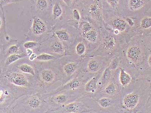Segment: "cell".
Instances as JSON below:
<instances>
[{
	"instance_id": "1",
	"label": "cell",
	"mask_w": 151,
	"mask_h": 113,
	"mask_svg": "<svg viewBox=\"0 0 151 113\" xmlns=\"http://www.w3.org/2000/svg\"><path fill=\"white\" fill-rule=\"evenodd\" d=\"M1 84L12 90L16 100L21 97L42 91L39 80L15 70H1Z\"/></svg>"
},
{
	"instance_id": "2",
	"label": "cell",
	"mask_w": 151,
	"mask_h": 113,
	"mask_svg": "<svg viewBox=\"0 0 151 113\" xmlns=\"http://www.w3.org/2000/svg\"><path fill=\"white\" fill-rule=\"evenodd\" d=\"M121 67L135 79L139 78L146 57V46L142 43H130L123 46L121 53Z\"/></svg>"
},
{
	"instance_id": "3",
	"label": "cell",
	"mask_w": 151,
	"mask_h": 113,
	"mask_svg": "<svg viewBox=\"0 0 151 113\" xmlns=\"http://www.w3.org/2000/svg\"><path fill=\"white\" fill-rule=\"evenodd\" d=\"M138 84V78L125 89H121L119 98V112L137 113L139 112L142 102V84Z\"/></svg>"
},
{
	"instance_id": "4",
	"label": "cell",
	"mask_w": 151,
	"mask_h": 113,
	"mask_svg": "<svg viewBox=\"0 0 151 113\" xmlns=\"http://www.w3.org/2000/svg\"><path fill=\"white\" fill-rule=\"evenodd\" d=\"M24 96L16 100L15 104L11 108L10 112L45 113L48 112L52 108L40 93Z\"/></svg>"
},
{
	"instance_id": "5",
	"label": "cell",
	"mask_w": 151,
	"mask_h": 113,
	"mask_svg": "<svg viewBox=\"0 0 151 113\" xmlns=\"http://www.w3.org/2000/svg\"><path fill=\"white\" fill-rule=\"evenodd\" d=\"M48 62H32L37 71L38 79L40 87L43 89L55 84L57 82L63 81V74L59 61Z\"/></svg>"
},
{
	"instance_id": "6",
	"label": "cell",
	"mask_w": 151,
	"mask_h": 113,
	"mask_svg": "<svg viewBox=\"0 0 151 113\" xmlns=\"http://www.w3.org/2000/svg\"><path fill=\"white\" fill-rule=\"evenodd\" d=\"M123 46L120 44L115 36L110 34L105 35L96 49L90 52L88 56H101L112 58L120 54Z\"/></svg>"
},
{
	"instance_id": "7",
	"label": "cell",
	"mask_w": 151,
	"mask_h": 113,
	"mask_svg": "<svg viewBox=\"0 0 151 113\" xmlns=\"http://www.w3.org/2000/svg\"><path fill=\"white\" fill-rule=\"evenodd\" d=\"M42 95L52 108L60 107L82 97L80 94L69 91H63L54 94L44 93Z\"/></svg>"
},
{
	"instance_id": "8",
	"label": "cell",
	"mask_w": 151,
	"mask_h": 113,
	"mask_svg": "<svg viewBox=\"0 0 151 113\" xmlns=\"http://www.w3.org/2000/svg\"><path fill=\"white\" fill-rule=\"evenodd\" d=\"M111 59L101 56H88L83 60L81 70L91 76L96 74L104 69Z\"/></svg>"
},
{
	"instance_id": "9",
	"label": "cell",
	"mask_w": 151,
	"mask_h": 113,
	"mask_svg": "<svg viewBox=\"0 0 151 113\" xmlns=\"http://www.w3.org/2000/svg\"><path fill=\"white\" fill-rule=\"evenodd\" d=\"M68 48L56 37L45 42L40 44V48L35 52H46L55 56L63 57L67 54Z\"/></svg>"
},
{
	"instance_id": "10",
	"label": "cell",
	"mask_w": 151,
	"mask_h": 113,
	"mask_svg": "<svg viewBox=\"0 0 151 113\" xmlns=\"http://www.w3.org/2000/svg\"><path fill=\"white\" fill-rule=\"evenodd\" d=\"M78 99L58 107L52 108L48 112L79 113L95 112L88 105Z\"/></svg>"
},
{
	"instance_id": "11",
	"label": "cell",
	"mask_w": 151,
	"mask_h": 113,
	"mask_svg": "<svg viewBox=\"0 0 151 113\" xmlns=\"http://www.w3.org/2000/svg\"><path fill=\"white\" fill-rule=\"evenodd\" d=\"M84 59L71 60L61 66L63 74L62 84L72 79L81 70Z\"/></svg>"
},
{
	"instance_id": "12",
	"label": "cell",
	"mask_w": 151,
	"mask_h": 113,
	"mask_svg": "<svg viewBox=\"0 0 151 113\" xmlns=\"http://www.w3.org/2000/svg\"><path fill=\"white\" fill-rule=\"evenodd\" d=\"M93 99L99 108V112H119V98L101 96Z\"/></svg>"
},
{
	"instance_id": "13",
	"label": "cell",
	"mask_w": 151,
	"mask_h": 113,
	"mask_svg": "<svg viewBox=\"0 0 151 113\" xmlns=\"http://www.w3.org/2000/svg\"><path fill=\"white\" fill-rule=\"evenodd\" d=\"M104 70L96 74L93 75L86 81L82 90L83 97L93 99L98 92V82Z\"/></svg>"
},
{
	"instance_id": "14",
	"label": "cell",
	"mask_w": 151,
	"mask_h": 113,
	"mask_svg": "<svg viewBox=\"0 0 151 113\" xmlns=\"http://www.w3.org/2000/svg\"><path fill=\"white\" fill-rule=\"evenodd\" d=\"M121 93V89L114 75L110 81L102 87L101 89L94 97L105 96L113 98H120Z\"/></svg>"
},
{
	"instance_id": "15",
	"label": "cell",
	"mask_w": 151,
	"mask_h": 113,
	"mask_svg": "<svg viewBox=\"0 0 151 113\" xmlns=\"http://www.w3.org/2000/svg\"><path fill=\"white\" fill-rule=\"evenodd\" d=\"M1 111H10L12 106L16 101L14 93L11 90L4 85L1 84Z\"/></svg>"
},
{
	"instance_id": "16",
	"label": "cell",
	"mask_w": 151,
	"mask_h": 113,
	"mask_svg": "<svg viewBox=\"0 0 151 113\" xmlns=\"http://www.w3.org/2000/svg\"><path fill=\"white\" fill-rule=\"evenodd\" d=\"M73 46V47H69L66 56H75L78 57V59H84L88 56L90 50L85 40L78 41Z\"/></svg>"
},
{
	"instance_id": "17",
	"label": "cell",
	"mask_w": 151,
	"mask_h": 113,
	"mask_svg": "<svg viewBox=\"0 0 151 113\" xmlns=\"http://www.w3.org/2000/svg\"><path fill=\"white\" fill-rule=\"evenodd\" d=\"M48 31L47 24L40 17L35 16L33 18L32 25L29 30V35L33 39H36V41H38V39L41 37Z\"/></svg>"
},
{
	"instance_id": "18",
	"label": "cell",
	"mask_w": 151,
	"mask_h": 113,
	"mask_svg": "<svg viewBox=\"0 0 151 113\" xmlns=\"http://www.w3.org/2000/svg\"><path fill=\"white\" fill-rule=\"evenodd\" d=\"M114 76L121 89H125L129 87L137 79H135L130 72L122 67H120L114 73Z\"/></svg>"
},
{
	"instance_id": "19",
	"label": "cell",
	"mask_w": 151,
	"mask_h": 113,
	"mask_svg": "<svg viewBox=\"0 0 151 113\" xmlns=\"http://www.w3.org/2000/svg\"><path fill=\"white\" fill-rule=\"evenodd\" d=\"M12 69L15 70L25 74L30 75L38 80L37 70L32 62L20 63L15 65Z\"/></svg>"
},
{
	"instance_id": "20",
	"label": "cell",
	"mask_w": 151,
	"mask_h": 113,
	"mask_svg": "<svg viewBox=\"0 0 151 113\" xmlns=\"http://www.w3.org/2000/svg\"><path fill=\"white\" fill-rule=\"evenodd\" d=\"M112 27L113 29V33L118 35L126 31L129 26L126 21L120 18H116L112 22Z\"/></svg>"
},
{
	"instance_id": "21",
	"label": "cell",
	"mask_w": 151,
	"mask_h": 113,
	"mask_svg": "<svg viewBox=\"0 0 151 113\" xmlns=\"http://www.w3.org/2000/svg\"><path fill=\"white\" fill-rule=\"evenodd\" d=\"M113 75L114 73L113 71L109 68L108 66H106L102 72L101 75L98 82V92L102 89L104 86L106 85L110 81L111 78L113 77Z\"/></svg>"
},
{
	"instance_id": "22",
	"label": "cell",
	"mask_w": 151,
	"mask_h": 113,
	"mask_svg": "<svg viewBox=\"0 0 151 113\" xmlns=\"http://www.w3.org/2000/svg\"><path fill=\"white\" fill-rule=\"evenodd\" d=\"M10 42L6 46L3 47L4 56L5 57L14 54L22 53L25 52L23 50L22 47L17 42Z\"/></svg>"
},
{
	"instance_id": "23",
	"label": "cell",
	"mask_w": 151,
	"mask_h": 113,
	"mask_svg": "<svg viewBox=\"0 0 151 113\" xmlns=\"http://www.w3.org/2000/svg\"><path fill=\"white\" fill-rule=\"evenodd\" d=\"M4 61V68H6L12 64H15L16 62L23 59L28 58L25 52L22 53L14 54L5 57Z\"/></svg>"
},
{
	"instance_id": "24",
	"label": "cell",
	"mask_w": 151,
	"mask_h": 113,
	"mask_svg": "<svg viewBox=\"0 0 151 113\" xmlns=\"http://www.w3.org/2000/svg\"><path fill=\"white\" fill-rule=\"evenodd\" d=\"M54 35L55 37L65 45L69 49L67 43L69 42L71 40V36L67 29H60L55 31Z\"/></svg>"
},
{
	"instance_id": "25",
	"label": "cell",
	"mask_w": 151,
	"mask_h": 113,
	"mask_svg": "<svg viewBox=\"0 0 151 113\" xmlns=\"http://www.w3.org/2000/svg\"><path fill=\"white\" fill-rule=\"evenodd\" d=\"M60 58V57L51 54L46 52H40V54H37V59L35 62H48L56 61Z\"/></svg>"
},
{
	"instance_id": "26",
	"label": "cell",
	"mask_w": 151,
	"mask_h": 113,
	"mask_svg": "<svg viewBox=\"0 0 151 113\" xmlns=\"http://www.w3.org/2000/svg\"><path fill=\"white\" fill-rule=\"evenodd\" d=\"M151 71V46H146V57L142 69L141 75L145 74V72Z\"/></svg>"
},
{
	"instance_id": "27",
	"label": "cell",
	"mask_w": 151,
	"mask_h": 113,
	"mask_svg": "<svg viewBox=\"0 0 151 113\" xmlns=\"http://www.w3.org/2000/svg\"><path fill=\"white\" fill-rule=\"evenodd\" d=\"M121 57L120 54L116 55L111 58L108 66L110 69L113 71V73L115 72L121 67Z\"/></svg>"
},
{
	"instance_id": "28",
	"label": "cell",
	"mask_w": 151,
	"mask_h": 113,
	"mask_svg": "<svg viewBox=\"0 0 151 113\" xmlns=\"http://www.w3.org/2000/svg\"><path fill=\"white\" fill-rule=\"evenodd\" d=\"M146 0H129L128 6L131 11L139 10L145 6Z\"/></svg>"
},
{
	"instance_id": "29",
	"label": "cell",
	"mask_w": 151,
	"mask_h": 113,
	"mask_svg": "<svg viewBox=\"0 0 151 113\" xmlns=\"http://www.w3.org/2000/svg\"><path fill=\"white\" fill-rule=\"evenodd\" d=\"M64 14V10L62 5L58 2H56L52 6V16L55 20L61 17Z\"/></svg>"
},
{
	"instance_id": "30",
	"label": "cell",
	"mask_w": 151,
	"mask_h": 113,
	"mask_svg": "<svg viewBox=\"0 0 151 113\" xmlns=\"http://www.w3.org/2000/svg\"><path fill=\"white\" fill-rule=\"evenodd\" d=\"M101 7L98 2H96L90 5L88 12L93 16L99 18L101 16Z\"/></svg>"
},
{
	"instance_id": "31",
	"label": "cell",
	"mask_w": 151,
	"mask_h": 113,
	"mask_svg": "<svg viewBox=\"0 0 151 113\" xmlns=\"http://www.w3.org/2000/svg\"><path fill=\"white\" fill-rule=\"evenodd\" d=\"M35 5L38 11L43 12L48 10L49 2L48 0H36Z\"/></svg>"
},
{
	"instance_id": "32",
	"label": "cell",
	"mask_w": 151,
	"mask_h": 113,
	"mask_svg": "<svg viewBox=\"0 0 151 113\" xmlns=\"http://www.w3.org/2000/svg\"><path fill=\"white\" fill-rule=\"evenodd\" d=\"M40 43L35 40H29L24 42L22 45V48L24 50L27 49H32L34 50L35 52L37 50L40 46Z\"/></svg>"
},
{
	"instance_id": "33",
	"label": "cell",
	"mask_w": 151,
	"mask_h": 113,
	"mask_svg": "<svg viewBox=\"0 0 151 113\" xmlns=\"http://www.w3.org/2000/svg\"><path fill=\"white\" fill-rule=\"evenodd\" d=\"M140 26L143 29H148L151 28V17H143L140 21Z\"/></svg>"
},
{
	"instance_id": "34",
	"label": "cell",
	"mask_w": 151,
	"mask_h": 113,
	"mask_svg": "<svg viewBox=\"0 0 151 113\" xmlns=\"http://www.w3.org/2000/svg\"><path fill=\"white\" fill-rule=\"evenodd\" d=\"M93 28V27L91 26L89 23L86 22V21L83 22L81 27V31L82 36L84 35L85 34L92 29Z\"/></svg>"
},
{
	"instance_id": "35",
	"label": "cell",
	"mask_w": 151,
	"mask_h": 113,
	"mask_svg": "<svg viewBox=\"0 0 151 113\" xmlns=\"http://www.w3.org/2000/svg\"><path fill=\"white\" fill-rule=\"evenodd\" d=\"M71 18L76 24H78L81 21V16L78 9H74L71 13Z\"/></svg>"
},
{
	"instance_id": "36",
	"label": "cell",
	"mask_w": 151,
	"mask_h": 113,
	"mask_svg": "<svg viewBox=\"0 0 151 113\" xmlns=\"http://www.w3.org/2000/svg\"><path fill=\"white\" fill-rule=\"evenodd\" d=\"M21 1V0H0V4L1 7L3 8L4 6L20 2Z\"/></svg>"
},
{
	"instance_id": "37",
	"label": "cell",
	"mask_w": 151,
	"mask_h": 113,
	"mask_svg": "<svg viewBox=\"0 0 151 113\" xmlns=\"http://www.w3.org/2000/svg\"><path fill=\"white\" fill-rule=\"evenodd\" d=\"M106 1L113 9H116L119 4V0H106Z\"/></svg>"
},
{
	"instance_id": "38",
	"label": "cell",
	"mask_w": 151,
	"mask_h": 113,
	"mask_svg": "<svg viewBox=\"0 0 151 113\" xmlns=\"http://www.w3.org/2000/svg\"><path fill=\"white\" fill-rule=\"evenodd\" d=\"M37 54L36 52H34L32 55L28 57V61L30 62H34L37 59Z\"/></svg>"
},
{
	"instance_id": "39",
	"label": "cell",
	"mask_w": 151,
	"mask_h": 113,
	"mask_svg": "<svg viewBox=\"0 0 151 113\" xmlns=\"http://www.w3.org/2000/svg\"><path fill=\"white\" fill-rule=\"evenodd\" d=\"M25 53H26L27 56H28V58L35 52L34 50L32 49H25Z\"/></svg>"
},
{
	"instance_id": "40",
	"label": "cell",
	"mask_w": 151,
	"mask_h": 113,
	"mask_svg": "<svg viewBox=\"0 0 151 113\" xmlns=\"http://www.w3.org/2000/svg\"><path fill=\"white\" fill-rule=\"evenodd\" d=\"M126 21L128 25L130 26H133L134 25V21L131 19L130 18H127L126 19Z\"/></svg>"
},
{
	"instance_id": "41",
	"label": "cell",
	"mask_w": 151,
	"mask_h": 113,
	"mask_svg": "<svg viewBox=\"0 0 151 113\" xmlns=\"http://www.w3.org/2000/svg\"><path fill=\"white\" fill-rule=\"evenodd\" d=\"M63 2L67 6H69L71 4L73 0H62Z\"/></svg>"
}]
</instances>
